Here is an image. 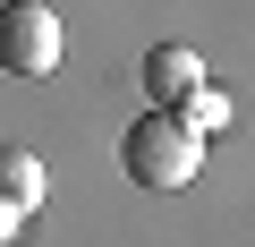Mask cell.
<instances>
[{
  "mask_svg": "<svg viewBox=\"0 0 255 247\" xmlns=\"http://www.w3.org/2000/svg\"><path fill=\"white\" fill-rule=\"evenodd\" d=\"M34 205H43V162L17 154V145H0V247L34 222Z\"/></svg>",
  "mask_w": 255,
  "mask_h": 247,
  "instance_id": "4",
  "label": "cell"
},
{
  "mask_svg": "<svg viewBox=\"0 0 255 247\" xmlns=\"http://www.w3.org/2000/svg\"><path fill=\"white\" fill-rule=\"evenodd\" d=\"M196 162H204V137L187 128L179 111H136L128 137H119V171L136 188H187Z\"/></svg>",
  "mask_w": 255,
  "mask_h": 247,
  "instance_id": "1",
  "label": "cell"
},
{
  "mask_svg": "<svg viewBox=\"0 0 255 247\" xmlns=\"http://www.w3.org/2000/svg\"><path fill=\"white\" fill-rule=\"evenodd\" d=\"M179 119H187V128H196V137H213V128H221V119H230V102H221L213 85H196V94L179 102Z\"/></svg>",
  "mask_w": 255,
  "mask_h": 247,
  "instance_id": "5",
  "label": "cell"
},
{
  "mask_svg": "<svg viewBox=\"0 0 255 247\" xmlns=\"http://www.w3.org/2000/svg\"><path fill=\"white\" fill-rule=\"evenodd\" d=\"M136 77H145V102H153V111H179V102L204 85V60H196L187 43H153Z\"/></svg>",
  "mask_w": 255,
  "mask_h": 247,
  "instance_id": "3",
  "label": "cell"
},
{
  "mask_svg": "<svg viewBox=\"0 0 255 247\" xmlns=\"http://www.w3.org/2000/svg\"><path fill=\"white\" fill-rule=\"evenodd\" d=\"M60 17L43 0H0V68L9 77H51L60 68Z\"/></svg>",
  "mask_w": 255,
  "mask_h": 247,
  "instance_id": "2",
  "label": "cell"
}]
</instances>
